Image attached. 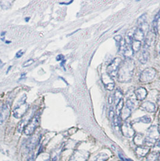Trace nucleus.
<instances>
[{"label":"nucleus","instance_id":"nucleus-1","mask_svg":"<svg viewBox=\"0 0 160 161\" xmlns=\"http://www.w3.org/2000/svg\"><path fill=\"white\" fill-rule=\"evenodd\" d=\"M135 62L131 58H126L122 61L118 73L117 75V80L120 83H128L131 80L134 69Z\"/></svg>","mask_w":160,"mask_h":161},{"label":"nucleus","instance_id":"nucleus-2","mask_svg":"<svg viewBox=\"0 0 160 161\" xmlns=\"http://www.w3.org/2000/svg\"><path fill=\"white\" fill-rule=\"evenodd\" d=\"M160 133L157 126L153 125L147 130V135L145 138L146 146L149 147L154 145L157 139H158Z\"/></svg>","mask_w":160,"mask_h":161},{"label":"nucleus","instance_id":"nucleus-3","mask_svg":"<svg viewBox=\"0 0 160 161\" xmlns=\"http://www.w3.org/2000/svg\"><path fill=\"white\" fill-rule=\"evenodd\" d=\"M26 97L23 96L21 100L18 101L17 105L13 109V117L16 118H20L22 117L24 114L27 112L28 110L29 106L27 104L26 100Z\"/></svg>","mask_w":160,"mask_h":161},{"label":"nucleus","instance_id":"nucleus-4","mask_svg":"<svg viewBox=\"0 0 160 161\" xmlns=\"http://www.w3.org/2000/svg\"><path fill=\"white\" fill-rule=\"evenodd\" d=\"M122 62L120 58H116L107 68V73L111 78L116 77L120 66Z\"/></svg>","mask_w":160,"mask_h":161},{"label":"nucleus","instance_id":"nucleus-5","mask_svg":"<svg viewBox=\"0 0 160 161\" xmlns=\"http://www.w3.org/2000/svg\"><path fill=\"white\" fill-rule=\"evenodd\" d=\"M157 74L156 70L153 68H147L140 74L139 80L143 83H147L153 80Z\"/></svg>","mask_w":160,"mask_h":161},{"label":"nucleus","instance_id":"nucleus-6","mask_svg":"<svg viewBox=\"0 0 160 161\" xmlns=\"http://www.w3.org/2000/svg\"><path fill=\"white\" fill-rule=\"evenodd\" d=\"M39 123V117L38 115H36L34 117L30 119L28 123L25 125L24 129V133L27 136L31 135L34 133L35 130L36 129L37 127H38Z\"/></svg>","mask_w":160,"mask_h":161},{"label":"nucleus","instance_id":"nucleus-7","mask_svg":"<svg viewBox=\"0 0 160 161\" xmlns=\"http://www.w3.org/2000/svg\"><path fill=\"white\" fill-rule=\"evenodd\" d=\"M157 34L154 33L151 30H150L146 36L145 40V44H144V48L147 49L151 47L154 42H155L156 39V36Z\"/></svg>","mask_w":160,"mask_h":161},{"label":"nucleus","instance_id":"nucleus-8","mask_svg":"<svg viewBox=\"0 0 160 161\" xmlns=\"http://www.w3.org/2000/svg\"><path fill=\"white\" fill-rule=\"evenodd\" d=\"M120 129L122 134L124 135L125 136L130 138L131 136H133L135 132L132 127L131 125L128 123H124L123 125H121Z\"/></svg>","mask_w":160,"mask_h":161},{"label":"nucleus","instance_id":"nucleus-9","mask_svg":"<svg viewBox=\"0 0 160 161\" xmlns=\"http://www.w3.org/2000/svg\"><path fill=\"white\" fill-rule=\"evenodd\" d=\"M88 158V154L87 153L77 150L73 154L69 161H87Z\"/></svg>","mask_w":160,"mask_h":161},{"label":"nucleus","instance_id":"nucleus-10","mask_svg":"<svg viewBox=\"0 0 160 161\" xmlns=\"http://www.w3.org/2000/svg\"><path fill=\"white\" fill-rule=\"evenodd\" d=\"M140 109L142 110H145L147 112L153 113L156 110V106L153 103L147 101L141 104Z\"/></svg>","mask_w":160,"mask_h":161},{"label":"nucleus","instance_id":"nucleus-11","mask_svg":"<svg viewBox=\"0 0 160 161\" xmlns=\"http://www.w3.org/2000/svg\"><path fill=\"white\" fill-rule=\"evenodd\" d=\"M136 98L138 101H143L147 95V92L145 88L140 87L134 91Z\"/></svg>","mask_w":160,"mask_h":161},{"label":"nucleus","instance_id":"nucleus-12","mask_svg":"<svg viewBox=\"0 0 160 161\" xmlns=\"http://www.w3.org/2000/svg\"><path fill=\"white\" fill-rule=\"evenodd\" d=\"M115 40L116 41L117 45L119 48V51L124 54V51L125 50V44L124 39L121 36L117 35L115 37Z\"/></svg>","mask_w":160,"mask_h":161},{"label":"nucleus","instance_id":"nucleus-13","mask_svg":"<svg viewBox=\"0 0 160 161\" xmlns=\"http://www.w3.org/2000/svg\"><path fill=\"white\" fill-rule=\"evenodd\" d=\"M39 138L38 137V136H35L31 137L30 139L28 141L27 144V148L29 150H32L35 148V147L36 146L37 144L39 142Z\"/></svg>","mask_w":160,"mask_h":161},{"label":"nucleus","instance_id":"nucleus-14","mask_svg":"<svg viewBox=\"0 0 160 161\" xmlns=\"http://www.w3.org/2000/svg\"><path fill=\"white\" fill-rule=\"evenodd\" d=\"M150 150V147L147 146H138L137 147L136 152L137 154L141 156V157H143L145 156L146 155H147V154L149 153Z\"/></svg>","mask_w":160,"mask_h":161},{"label":"nucleus","instance_id":"nucleus-15","mask_svg":"<svg viewBox=\"0 0 160 161\" xmlns=\"http://www.w3.org/2000/svg\"><path fill=\"white\" fill-rule=\"evenodd\" d=\"M8 115V106H3L0 108V125H2Z\"/></svg>","mask_w":160,"mask_h":161},{"label":"nucleus","instance_id":"nucleus-16","mask_svg":"<svg viewBox=\"0 0 160 161\" xmlns=\"http://www.w3.org/2000/svg\"><path fill=\"white\" fill-rule=\"evenodd\" d=\"M131 111L132 110L129 109L128 108H127L126 106L124 107V108L122 109V112L120 113V117L121 118L122 121H125L126 119H127L128 118L130 117Z\"/></svg>","mask_w":160,"mask_h":161},{"label":"nucleus","instance_id":"nucleus-17","mask_svg":"<svg viewBox=\"0 0 160 161\" xmlns=\"http://www.w3.org/2000/svg\"><path fill=\"white\" fill-rule=\"evenodd\" d=\"M149 53L148 50L144 48L143 51H142L141 54L139 57V61L142 64H145L149 59Z\"/></svg>","mask_w":160,"mask_h":161},{"label":"nucleus","instance_id":"nucleus-18","mask_svg":"<svg viewBox=\"0 0 160 161\" xmlns=\"http://www.w3.org/2000/svg\"><path fill=\"white\" fill-rule=\"evenodd\" d=\"M160 19V10L159 12L156 15L153 21L152 22V28L151 30L155 33L156 34L158 33V21Z\"/></svg>","mask_w":160,"mask_h":161},{"label":"nucleus","instance_id":"nucleus-19","mask_svg":"<svg viewBox=\"0 0 160 161\" xmlns=\"http://www.w3.org/2000/svg\"><path fill=\"white\" fill-rule=\"evenodd\" d=\"M123 97V94L122 91H120L119 89H117L115 91V95H114V102L115 103L116 105L117 104V103L119 102Z\"/></svg>","mask_w":160,"mask_h":161},{"label":"nucleus","instance_id":"nucleus-20","mask_svg":"<svg viewBox=\"0 0 160 161\" xmlns=\"http://www.w3.org/2000/svg\"><path fill=\"white\" fill-rule=\"evenodd\" d=\"M141 42L136 41L135 39H133V41H132V45H131V47H132V50L134 53L138 52L141 48Z\"/></svg>","mask_w":160,"mask_h":161},{"label":"nucleus","instance_id":"nucleus-21","mask_svg":"<svg viewBox=\"0 0 160 161\" xmlns=\"http://www.w3.org/2000/svg\"><path fill=\"white\" fill-rule=\"evenodd\" d=\"M145 138L141 135H137L134 138V141L136 144L138 146H142L145 144Z\"/></svg>","mask_w":160,"mask_h":161},{"label":"nucleus","instance_id":"nucleus-22","mask_svg":"<svg viewBox=\"0 0 160 161\" xmlns=\"http://www.w3.org/2000/svg\"><path fill=\"white\" fill-rule=\"evenodd\" d=\"M124 100L122 99L119 102L117 103V104L116 105V115L120 117V113H121V112H122V109L124 108Z\"/></svg>","mask_w":160,"mask_h":161},{"label":"nucleus","instance_id":"nucleus-23","mask_svg":"<svg viewBox=\"0 0 160 161\" xmlns=\"http://www.w3.org/2000/svg\"><path fill=\"white\" fill-rule=\"evenodd\" d=\"M137 122H141L145 124H149L151 122V118L147 115H145L142 117L139 118L137 120H136Z\"/></svg>","mask_w":160,"mask_h":161},{"label":"nucleus","instance_id":"nucleus-24","mask_svg":"<svg viewBox=\"0 0 160 161\" xmlns=\"http://www.w3.org/2000/svg\"><path fill=\"white\" fill-rule=\"evenodd\" d=\"M158 153L157 152H151L149 154L147 157V161H155L158 159Z\"/></svg>","mask_w":160,"mask_h":161},{"label":"nucleus","instance_id":"nucleus-25","mask_svg":"<svg viewBox=\"0 0 160 161\" xmlns=\"http://www.w3.org/2000/svg\"><path fill=\"white\" fill-rule=\"evenodd\" d=\"M107 156L108 155L105 153L99 154L97 155L94 161H106V160L108 159Z\"/></svg>","mask_w":160,"mask_h":161},{"label":"nucleus","instance_id":"nucleus-26","mask_svg":"<svg viewBox=\"0 0 160 161\" xmlns=\"http://www.w3.org/2000/svg\"><path fill=\"white\" fill-rule=\"evenodd\" d=\"M104 85H105V86L106 89L109 91H113L115 88V86L114 81L112 80L109 81L108 83H105Z\"/></svg>","mask_w":160,"mask_h":161},{"label":"nucleus","instance_id":"nucleus-27","mask_svg":"<svg viewBox=\"0 0 160 161\" xmlns=\"http://www.w3.org/2000/svg\"><path fill=\"white\" fill-rule=\"evenodd\" d=\"M160 150V139L156 141V142L154 144L153 146V152H158Z\"/></svg>","mask_w":160,"mask_h":161},{"label":"nucleus","instance_id":"nucleus-28","mask_svg":"<svg viewBox=\"0 0 160 161\" xmlns=\"http://www.w3.org/2000/svg\"><path fill=\"white\" fill-rule=\"evenodd\" d=\"M127 108L132 110L134 108V103L131 100V99H128L126 103V106Z\"/></svg>","mask_w":160,"mask_h":161},{"label":"nucleus","instance_id":"nucleus-29","mask_svg":"<svg viewBox=\"0 0 160 161\" xmlns=\"http://www.w3.org/2000/svg\"><path fill=\"white\" fill-rule=\"evenodd\" d=\"M33 62H34V60H33V59H29V60L26 61V62H25V63L23 64L22 66H23L24 68H27V67H29V66H30V65H31L33 64Z\"/></svg>","mask_w":160,"mask_h":161},{"label":"nucleus","instance_id":"nucleus-30","mask_svg":"<svg viewBox=\"0 0 160 161\" xmlns=\"http://www.w3.org/2000/svg\"><path fill=\"white\" fill-rule=\"evenodd\" d=\"M25 161H35V155L33 153L29 154Z\"/></svg>","mask_w":160,"mask_h":161},{"label":"nucleus","instance_id":"nucleus-31","mask_svg":"<svg viewBox=\"0 0 160 161\" xmlns=\"http://www.w3.org/2000/svg\"><path fill=\"white\" fill-rule=\"evenodd\" d=\"M23 54H24V52H22L21 50H20V51H18V52L16 53V58H20L22 57Z\"/></svg>","mask_w":160,"mask_h":161},{"label":"nucleus","instance_id":"nucleus-32","mask_svg":"<svg viewBox=\"0 0 160 161\" xmlns=\"http://www.w3.org/2000/svg\"><path fill=\"white\" fill-rule=\"evenodd\" d=\"M157 103L158 104V106L160 107V95L158 96L157 97Z\"/></svg>","mask_w":160,"mask_h":161},{"label":"nucleus","instance_id":"nucleus-33","mask_svg":"<svg viewBox=\"0 0 160 161\" xmlns=\"http://www.w3.org/2000/svg\"><path fill=\"white\" fill-rule=\"evenodd\" d=\"M119 156L120 159L122 161H126V159H124V157L122 156V155L120 153H119Z\"/></svg>","mask_w":160,"mask_h":161},{"label":"nucleus","instance_id":"nucleus-34","mask_svg":"<svg viewBox=\"0 0 160 161\" xmlns=\"http://www.w3.org/2000/svg\"><path fill=\"white\" fill-rule=\"evenodd\" d=\"M113 103V98L110 96L109 97V104H111Z\"/></svg>","mask_w":160,"mask_h":161},{"label":"nucleus","instance_id":"nucleus-35","mask_svg":"<svg viewBox=\"0 0 160 161\" xmlns=\"http://www.w3.org/2000/svg\"><path fill=\"white\" fill-rule=\"evenodd\" d=\"M158 131L160 132V119H159V127L158 128Z\"/></svg>","mask_w":160,"mask_h":161},{"label":"nucleus","instance_id":"nucleus-36","mask_svg":"<svg viewBox=\"0 0 160 161\" xmlns=\"http://www.w3.org/2000/svg\"><path fill=\"white\" fill-rule=\"evenodd\" d=\"M126 161H133L130 159H126Z\"/></svg>","mask_w":160,"mask_h":161},{"label":"nucleus","instance_id":"nucleus-37","mask_svg":"<svg viewBox=\"0 0 160 161\" xmlns=\"http://www.w3.org/2000/svg\"><path fill=\"white\" fill-rule=\"evenodd\" d=\"M159 54H160V44L159 45Z\"/></svg>","mask_w":160,"mask_h":161},{"label":"nucleus","instance_id":"nucleus-38","mask_svg":"<svg viewBox=\"0 0 160 161\" xmlns=\"http://www.w3.org/2000/svg\"><path fill=\"white\" fill-rule=\"evenodd\" d=\"M159 156V157H158V158H159V160H160V155H159V156Z\"/></svg>","mask_w":160,"mask_h":161}]
</instances>
